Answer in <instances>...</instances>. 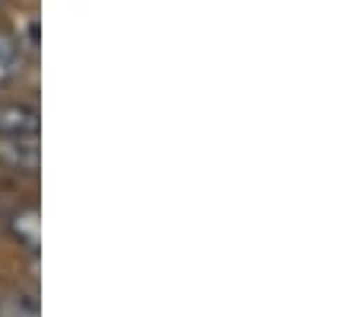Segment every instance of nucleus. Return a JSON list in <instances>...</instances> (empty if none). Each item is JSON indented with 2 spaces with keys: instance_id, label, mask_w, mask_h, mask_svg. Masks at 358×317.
I'll list each match as a JSON object with an SVG mask.
<instances>
[{
  "instance_id": "obj_1",
  "label": "nucleus",
  "mask_w": 358,
  "mask_h": 317,
  "mask_svg": "<svg viewBox=\"0 0 358 317\" xmlns=\"http://www.w3.org/2000/svg\"><path fill=\"white\" fill-rule=\"evenodd\" d=\"M42 148L38 135H0V167L10 174H38Z\"/></svg>"
},
{
  "instance_id": "obj_2",
  "label": "nucleus",
  "mask_w": 358,
  "mask_h": 317,
  "mask_svg": "<svg viewBox=\"0 0 358 317\" xmlns=\"http://www.w3.org/2000/svg\"><path fill=\"white\" fill-rule=\"evenodd\" d=\"M38 109L29 103H0V135H38Z\"/></svg>"
},
{
  "instance_id": "obj_3",
  "label": "nucleus",
  "mask_w": 358,
  "mask_h": 317,
  "mask_svg": "<svg viewBox=\"0 0 358 317\" xmlns=\"http://www.w3.org/2000/svg\"><path fill=\"white\" fill-rule=\"evenodd\" d=\"M3 227H10V234L16 237V244H20V247H26L32 257H36V253H38V234H42V221H38V209H36V205L16 209L13 215L3 221Z\"/></svg>"
},
{
  "instance_id": "obj_4",
  "label": "nucleus",
  "mask_w": 358,
  "mask_h": 317,
  "mask_svg": "<svg viewBox=\"0 0 358 317\" xmlns=\"http://www.w3.org/2000/svg\"><path fill=\"white\" fill-rule=\"evenodd\" d=\"M20 61H22L20 42L13 38V32H7L0 26V87H7L20 74Z\"/></svg>"
},
{
  "instance_id": "obj_5",
  "label": "nucleus",
  "mask_w": 358,
  "mask_h": 317,
  "mask_svg": "<svg viewBox=\"0 0 358 317\" xmlns=\"http://www.w3.org/2000/svg\"><path fill=\"white\" fill-rule=\"evenodd\" d=\"M3 221H7V215H3V209H0V231H3Z\"/></svg>"
}]
</instances>
